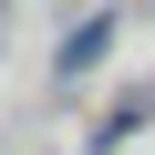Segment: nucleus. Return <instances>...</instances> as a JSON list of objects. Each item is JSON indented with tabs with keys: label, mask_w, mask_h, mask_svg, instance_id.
Wrapping results in <instances>:
<instances>
[{
	"label": "nucleus",
	"mask_w": 155,
	"mask_h": 155,
	"mask_svg": "<svg viewBox=\"0 0 155 155\" xmlns=\"http://www.w3.org/2000/svg\"><path fill=\"white\" fill-rule=\"evenodd\" d=\"M134 124H155V83H145V93H134V104H124V114H104V134H93V145H124V134H134Z\"/></svg>",
	"instance_id": "obj_2"
},
{
	"label": "nucleus",
	"mask_w": 155,
	"mask_h": 155,
	"mask_svg": "<svg viewBox=\"0 0 155 155\" xmlns=\"http://www.w3.org/2000/svg\"><path fill=\"white\" fill-rule=\"evenodd\" d=\"M104 52H114V11H93V21H72V31H62V62H52V72H93Z\"/></svg>",
	"instance_id": "obj_1"
}]
</instances>
